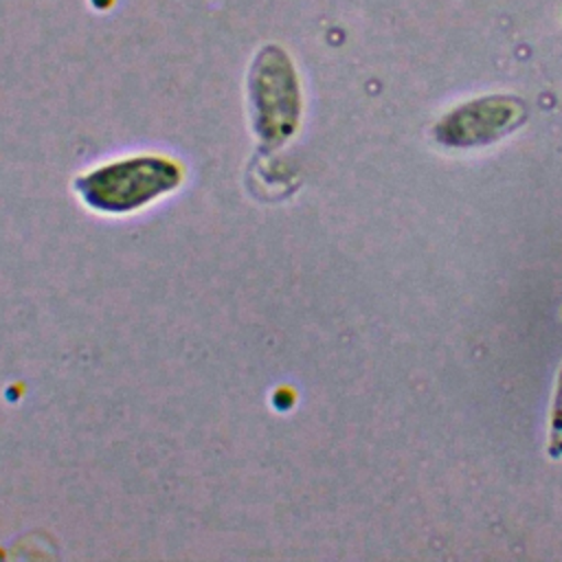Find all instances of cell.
Listing matches in <instances>:
<instances>
[{"instance_id": "obj_1", "label": "cell", "mask_w": 562, "mask_h": 562, "mask_svg": "<svg viewBox=\"0 0 562 562\" xmlns=\"http://www.w3.org/2000/svg\"><path fill=\"white\" fill-rule=\"evenodd\" d=\"M248 101L257 136L270 145H283L301 121V90L294 64L274 44L263 46L248 72Z\"/></svg>"}, {"instance_id": "obj_2", "label": "cell", "mask_w": 562, "mask_h": 562, "mask_svg": "<svg viewBox=\"0 0 562 562\" xmlns=\"http://www.w3.org/2000/svg\"><path fill=\"white\" fill-rule=\"evenodd\" d=\"M178 182L176 162L162 156H136L86 173L77 180V189L97 211L127 213L171 191Z\"/></svg>"}, {"instance_id": "obj_3", "label": "cell", "mask_w": 562, "mask_h": 562, "mask_svg": "<svg viewBox=\"0 0 562 562\" xmlns=\"http://www.w3.org/2000/svg\"><path fill=\"white\" fill-rule=\"evenodd\" d=\"M527 108L518 97L487 94L452 108L432 130L448 147H479L496 143L522 125Z\"/></svg>"}, {"instance_id": "obj_4", "label": "cell", "mask_w": 562, "mask_h": 562, "mask_svg": "<svg viewBox=\"0 0 562 562\" xmlns=\"http://www.w3.org/2000/svg\"><path fill=\"white\" fill-rule=\"evenodd\" d=\"M549 452L551 457H562V371L558 378V389L551 408V430H549Z\"/></svg>"}]
</instances>
